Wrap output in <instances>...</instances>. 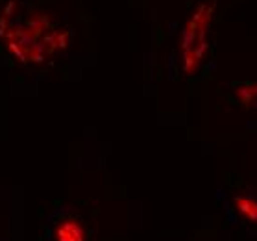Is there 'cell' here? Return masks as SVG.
<instances>
[{
    "mask_svg": "<svg viewBox=\"0 0 257 241\" xmlns=\"http://www.w3.org/2000/svg\"><path fill=\"white\" fill-rule=\"evenodd\" d=\"M47 241H89V228L80 213L61 208L48 219Z\"/></svg>",
    "mask_w": 257,
    "mask_h": 241,
    "instance_id": "obj_1",
    "label": "cell"
},
{
    "mask_svg": "<svg viewBox=\"0 0 257 241\" xmlns=\"http://www.w3.org/2000/svg\"><path fill=\"white\" fill-rule=\"evenodd\" d=\"M235 208L240 213V217L248 221L250 224H257V199L251 197H237Z\"/></svg>",
    "mask_w": 257,
    "mask_h": 241,
    "instance_id": "obj_2",
    "label": "cell"
},
{
    "mask_svg": "<svg viewBox=\"0 0 257 241\" xmlns=\"http://www.w3.org/2000/svg\"><path fill=\"white\" fill-rule=\"evenodd\" d=\"M235 97L242 104H250V102H253L257 99V86H250V84L237 86L235 88Z\"/></svg>",
    "mask_w": 257,
    "mask_h": 241,
    "instance_id": "obj_3",
    "label": "cell"
}]
</instances>
